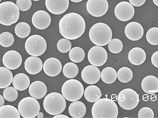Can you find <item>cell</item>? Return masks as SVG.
I'll return each mask as SVG.
<instances>
[{"mask_svg":"<svg viewBox=\"0 0 158 118\" xmlns=\"http://www.w3.org/2000/svg\"><path fill=\"white\" fill-rule=\"evenodd\" d=\"M131 63L135 65H139L144 63L146 59L145 52L140 47H135L131 49L128 55Z\"/></svg>","mask_w":158,"mask_h":118,"instance_id":"44dd1931","label":"cell"},{"mask_svg":"<svg viewBox=\"0 0 158 118\" xmlns=\"http://www.w3.org/2000/svg\"><path fill=\"white\" fill-rule=\"evenodd\" d=\"M69 57L71 60L74 63H80L85 59V52L80 47H75L72 48L69 52Z\"/></svg>","mask_w":158,"mask_h":118,"instance_id":"f1b7e54d","label":"cell"},{"mask_svg":"<svg viewBox=\"0 0 158 118\" xmlns=\"http://www.w3.org/2000/svg\"><path fill=\"white\" fill-rule=\"evenodd\" d=\"M14 37L10 33L5 32L0 35V44L4 47H9L14 44Z\"/></svg>","mask_w":158,"mask_h":118,"instance_id":"836d02e7","label":"cell"},{"mask_svg":"<svg viewBox=\"0 0 158 118\" xmlns=\"http://www.w3.org/2000/svg\"><path fill=\"white\" fill-rule=\"evenodd\" d=\"M146 37L148 43L153 45H158V28L153 27L147 31Z\"/></svg>","mask_w":158,"mask_h":118,"instance_id":"e575fe53","label":"cell"},{"mask_svg":"<svg viewBox=\"0 0 158 118\" xmlns=\"http://www.w3.org/2000/svg\"><path fill=\"white\" fill-rule=\"evenodd\" d=\"M16 5L20 10L22 11H27L32 6L31 0H17Z\"/></svg>","mask_w":158,"mask_h":118,"instance_id":"f35d334b","label":"cell"},{"mask_svg":"<svg viewBox=\"0 0 158 118\" xmlns=\"http://www.w3.org/2000/svg\"><path fill=\"white\" fill-rule=\"evenodd\" d=\"M30 80L28 75L23 73H18L14 77L12 84L18 91H23L29 87Z\"/></svg>","mask_w":158,"mask_h":118,"instance_id":"cb8c5ba5","label":"cell"},{"mask_svg":"<svg viewBox=\"0 0 158 118\" xmlns=\"http://www.w3.org/2000/svg\"><path fill=\"white\" fill-rule=\"evenodd\" d=\"M25 69L28 73L35 75L42 71L43 64L40 58L31 56L26 59L24 63Z\"/></svg>","mask_w":158,"mask_h":118,"instance_id":"d6986e66","label":"cell"},{"mask_svg":"<svg viewBox=\"0 0 158 118\" xmlns=\"http://www.w3.org/2000/svg\"><path fill=\"white\" fill-rule=\"evenodd\" d=\"M59 29L62 36L67 39L75 40L84 34L85 29V21L79 14L69 13L60 20Z\"/></svg>","mask_w":158,"mask_h":118,"instance_id":"6da1fadb","label":"cell"},{"mask_svg":"<svg viewBox=\"0 0 158 118\" xmlns=\"http://www.w3.org/2000/svg\"><path fill=\"white\" fill-rule=\"evenodd\" d=\"M51 21L50 15L44 10L36 11L32 16V24L38 29L44 30L48 28L51 24Z\"/></svg>","mask_w":158,"mask_h":118,"instance_id":"9a60e30c","label":"cell"},{"mask_svg":"<svg viewBox=\"0 0 158 118\" xmlns=\"http://www.w3.org/2000/svg\"><path fill=\"white\" fill-rule=\"evenodd\" d=\"M44 108L51 115L61 114L66 106L65 98L58 92H53L46 96L43 102Z\"/></svg>","mask_w":158,"mask_h":118,"instance_id":"277c9868","label":"cell"},{"mask_svg":"<svg viewBox=\"0 0 158 118\" xmlns=\"http://www.w3.org/2000/svg\"><path fill=\"white\" fill-rule=\"evenodd\" d=\"M44 71L48 76L55 77L59 75L62 70L60 61L56 58L46 60L43 65Z\"/></svg>","mask_w":158,"mask_h":118,"instance_id":"ac0fdd59","label":"cell"},{"mask_svg":"<svg viewBox=\"0 0 158 118\" xmlns=\"http://www.w3.org/2000/svg\"><path fill=\"white\" fill-rule=\"evenodd\" d=\"M101 78L105 83L108 84L113 83L117 78V73L113 68L107 67L101 71Z\"/></svg>","mask_w":158,"mask_h":118,"instance_id":"4316f807","label":"cell"},{"mask_svg":"<svg viewBox=\"0 0 158 118\" xmlns=\"http://www.w3.org/2000/svg\"><path fill=\"white\" fill-rule=\"evenodd\" d=\"M71 1L74 2H79L83 1V0H70Z\"/></svg>","mask_w":158,"mask_h":118,"instance_id":"f6af8a7d","label":"cell"},{"mask_svg":"<svg viewBox=\"0 0 158 118\" xmlns=\"http://www.w3.org/2000/svg\"><path fill=\"white\" fill-rule=\"evenodd\" d=\"M15 31L17 37L20 38H25L31 33V28L26 22H20L15 27Z\"/></svg>","mask_w":158,"mask_h":118,"instance_id":"f546056e","label":"cell"},{"mask_svg":"<svg viewBox=\"0 0 158 118\" xmlns=\"http://www.w3.org/2000/svg\"><path fill=\"white\" fill-rule=\"evenodd\" d=\"M78 73L79 68L75 63H67L63 67V74L66 77L68 78H74L78 75Z\"/></svg>","mask_w":158,"mask_h":118,"instance_id":"1f68e13d","label":"cell"},{"mask_svg":"<svg viewBox=\"0 0 158 118\" xmlns=\"http://www.w3.org/2000/svg\"><path fill=\"white\" fill-rule=\"evenodd\" d=\"M153 1L155 5L158 6V0H153Z\"/></svg>","mask_w":158,"mask_h":118,"instance_id":"bcb514c9","label":"cell"},{"mask_svg":"<svg viewBox=\"0 0 158 118\" xmlns=\"http://www.w3.org/2000/svg\"><path fill=\"white\" fill-rule=\"evenodd\" d=\"M62 94L69 101L79 100L84 95L83 84L78 80L70 79L63 84L61 88Z\"/></svg>","mask_w":158,"mask_h":118,"instance_id":"8992f818","label":"cell"},{"mask_svg":"<svg viewBox=\"0 0 158 118\" xmlns=\"http://www.w3.org/2000/svg\"><path fill=\"white\" fill-rule=\"evenodd\" d=\"M22 62V57L16 51H9L4 54L2 57L4 65L10 70H15L19 68Z\"/></svg>","mask_w":158,"mask_h":118,"instance_id":"4fadbf2b","label":"cell"},{"mask_svg":"<svg viewBox=\"0 0 158 118\" xmlns=\"http://www.w3.org/2000/svg\"><path fill=\"white\" fill-rule=\"evenodd\" d=\"M142 90L148 94H153L158 92V79L153 75H148L142 80Z\"/></svg>","mask_w":158,"mask_h":118,"instance_id":"7402d4cb","label":"cell"},{"mask_svg":"<svg viewBox=\"0 0 158 118\" xmlns=\"http://www.w3.org/2000/svg\"><path fill=\"white\" fill-rule=\"evenodd\" d=\"M40 105L37 99L26 97L20 101L18 110L22 117L34 118L37 116L40 110Z\"/></svg>","mask_w":158,"mask_h":118,"instance_id":"ba28073f","label":"cell"},{"mask_svg":"<svg viewBox=\"0 0 158 118\" xmlns=\"http://www.w3.org/2000/svg\"><path fill=\"white\" fill-rule=\"evenodd\" d=\"M109 50L111 53L118 54L121 52L123 49V44L121 40L118 38L111 39L108 45Z\"/></svg>","mask_w":158,"mask_h":118,"instance_id":"d590c367","label":"cell"},{"mask_svg":"<svg viewBox=\"0 0 158 118\" xmlns=\"http://www.w3.org/2000/svg\"><path fill=\"white\" fill-rule=\"evenodd\" d=\"M86 10L91 16L101 17L107 12L109 5L107 0H88Z\"/></svg>","mask_w":158,"mask_h":118,"instance_id":"8fae6325","label":"cell"},{"mask_svg":"<svg viewBox=\"0 0 158 118\" xmlns=\"http://www.w3.org/2000/svg\"><path fill=\"white\" fill-rule=\"evenodd\" d=\"M135 12L133 6L127 2H119L116 5L114 10L115 16L121 21H127L131 19Z\"/></svg>","mask_w":158,"mask_h":118,"instance_id":"7c38bea8","label":"cell"},{"mask_svg":"<svg viewBox=\"0 0 158 118\" xmlns=\"http://www.w3.org/2000/svg\"><path fill=\"white\" fill-rule=\"evenodd\" d=\"M89 62L94 66H101L104 65L107 60L108 54L103 47L95 46L90 48L88 54Z\"/></svg>","mask_w":158,"mask_h":118,"instance_id":"30bf717a","label":"cell"},{"mask_svg":"<svg viewBox=\"0 0 158 118\" xmlns=\"http://www.w3.org/2000/svg\"><path fill=\"white\" fill-rule=\"evenodd\" d=\"M54 118H69V117H68L67 116L63 114H58L57 115L54 116V117H53Z\"/></svg>","mask_w":158,"mask_h":118,"instance_id":"7bdbcfd3","label":"cell"},{"mask_svg":"<svg viewBox=\"0 0 158 118\" xmlns=\"http://www.w3.org/2000/svg\"><path fill=\"white\" fill-rule=\"evenodd\" d=\"M118 80L123 83L129 82L133 78V73L131 69L127 67H123L118 71Z\"/></svg>","mask_w":158,"mask_h":118,"instance_id":"4dcf8cb0","label":"cell"},{"mask_svg":"<svg viewBox=\"0 0 158 118\" xmlns=\"http://www.w3.org/2000/svg\"><path fill=\"white\" fill-rule=\"evenodd\" d=\"M2 0H0V1H1Z\"/></svg>","mask_w":158,"mask_h":118,"instance_id":"c3c4849f","label":"cell"},{"mask_svg":"<svg viewBox=\"0 0 158 118\" xmlns=\"http://www.w3.org/2000/svg\"><path fill=\"white\" fill-rule=\"evenodd\" d=\"M47 86L42 81H36L30 85L29 92L30 96L37 100H41L47 95Z\"/></svg>","mask_w":158,"mask_h":118,"instance_id":"ffe728a7","label":"cell"},{"mask_svg":"<svg viewBox=\"0 0 158 118\" xmlns=\"http://www.w3.org/2000/svg\"><path fill=\"white\" fill-rule=\"evenodd\" d=\"M102 96L100 88L94 85L88 86L84 92V96L86 100L91 103H94L100 99Z\"/></svg>","mask_w":158,"mask_h":118,"instance_id":"d4e9b609","label":"cell"},{"mask_svg":"<svg viewBox=\"0 0 158 118\" xmlns=\"http://www.w3.org/2000/svg\"><path fill=\"white\" fill-rule=\"evenodd\" d=\"M117 100L121 108L126 110H131L138 105L139 96L133 89L125 88L118 93Z\"/></svg>","mask_w":158,"mask_h":118,"instance_id":"9c48e42d","label":"cell"},{"mask_svg":"<svg viewBox=\"0 0 158 118\" xmlns=\"http://www.w3.org/2000/svg\"><path fill=\"white\" fill-rule=\"evenodd\" d=\"M4 96H2V95H0V106L2 107L5 104V100H4Z\"/></svg>","mask_w":158,"mask_h":118,"instance_id":"b9f144b4","label":"cell"},{"mask_svg":"<svg viewBox=\"0 0 158 118\" xmlns=\"http://www.w3.org/2000/svg\"><path fill=\"white\" fill-rule=\"evenodd\" d=\"M81 78L85 83L93 85L100 80L101 73L97 66L89 65L83 69L81 73Z\"/></svg>","mask_w":158,"mask_h":118,"instance_id":"5bb4252c","label":"cell"},{"mask_svg":"<svg viewBox=\"0 0 158 118\" xmlns=\"http://www.w3.org/2000/svg\"><path fill=\"white\" fill-rule=\"evenodd\" d=\"M20 114L15 106L10 105L0 107V118H20Z\"/></svg>","mask_w":158,"mask_h":118,"instance_id":"83f0119b","label":"cell"},{"mask_svg":"<svg viewBox=\"0 0 158 118\" xmlns=\"http://www.w3.org/2000/svg\"><path fill=\"white\" fill-rule=\"evenodd\" d=\"M17 89L13 87H7L3 91V96L9 102H13L16 100L19 93Z\"/></svg>","mask_w":158,"mask_h":118,"instance_id":"d6a6232c","label":"cell"},{"mask_svg":"<svg viewBox=\"0 0 158 118\" xmlns=\"http://www.w3.org/2000/svg\"><path fill=\"white\" fill-rule=\"evenodd\" d=\"M129 2L133 6L139 7L144 4L146 0H129Z\"/></svg>","mask_w":158,"mask_h":118,"instance_id":"60d3db41","label":"cell"},{"mask_svg":"<svg viewBox=\"0 0 158 118\" xmlns=\"http://www.w3.org/2000/svg\"><path fill=\"white\" fill-rule=\"evenodd\" d=\"M71 47V42L67 38H61L57 43V48L61 53H67L70 51Z\"/></svg>","mask_w":158,"mask_h":118,"instance_id":"8d00e7d4","label":"cell"},{"mask_svg":"<svg viewBox=\"0 0 158 118\" xmlns=\"http://www.w3.org/2000/svg\"><path fill=\"white\" fill-rule=\"evenodd\" d=\"M138 117L139 118H153L154 113L149 107H143L139 111Z\"/></svg>","mask_w":158,"mask_h":118,"instance_id":"74e56055","label":"cell"},{"mask_svg":"<svg viewBox=\"0 0 158 118\" xmlns=\"http://www.w3.org/2000/svg\"><path fill=\"white\" fill-rule=\"evenodd\" d=\"M44 114L42 112H39L38 113V114L37 115V117L38 118H43L44 117Z\"/></svg>","mask_w":158,"mask_h":118,"instance_id":"ee69618b","label":"cell"},{"mask_svg":"<svg viewBox=\"0 0 158 118\" xmlns=\"http://www.w3.org/2000/svg\"><path fill=\"white\" fill-rule=\"evenodd\" d=\"M151 62L154 66L158 68V51L153 53L151 57Z\"/></svg>","mask_w":158,"mask_h":118,"instance_id":"ab89813d","label":"cell"},{"mask_svg":"<svg viewBox=\"0 0 158 118\" xmlns=\"http://www.w3.org/2000/svg\"><path fill=\"white\" fill-rule=\"evenodd\" d=\"M13 74L10 69L5 67L0 68V88H6L13 81Z\"/></svg>","mask_w":158,"mask_h":118,"instance_id":"484cf974","label":"cell"},{"mask_svg":"<svg viewBox=\"0 0 158 118\" xmlns=\"http://www.w3.org/2000/svg\"><path fill=\"white\" fill-rule=\"evenodd\" d=\"M125 33L131 41H137L143 37L144 29L142 25L138 22H130L125 27Z\"/></svg>","mask_w":158,"mask_h":118,"instance_id":"2e32d148","label":"cell"},{"mask_svg":"<svg viewBox=\"0 0 158 118\" xmlns=\"http://www.w3.org/2000/svg\"><path fill=\"white\" fill-rule=\"evenodd\" d=\"M34 1H40V0H33Z\"/></svg>","mask_w":158,"mask_h":118,"instance_id":"7dc6e473","label":"cell"},{"mask_svg":"<svg viewBox=\"0 0 158 118\" xmlns=\"http://www.w3.org/2000/svg\"><path fill=\"white\" fill-rule=\"evenodd\" d=\"M117 105L109 98L99 99L93 105L91 114L94 118H116L118 115Z\"/></svg>","mask_w":158,"mask_h":118,"instance_id":"7a4b0ae2","label":"cell"},{"mask_svg":"<svg viewBox=\"0 0 158 118\" xmlns=\"http://www.w3.org/2000/svg\"><path fill=\"white\" fill-rule=\"evenodd\" d=\"M68 112L70 115L73 118H83L86 113V106L80 101H73L69 105Z\"/></svg>","mask_w":158,"mask_h":118,"instance_id":"603a6c76","label":"cell"},{"mask_svg":"<svg viewBox=\"0 0 158 118\" xmlns=\"http://www.w3.org/2000/svg\"><path fill=\"white\" fill-rule=\"evenodd\" d=\"M47 47L46 40L43 37L37 34L29 37L25 43L26 52L32 56L42 55L46 51Z\"/></svg>","mask_w":158,"mask_h":118,"instance_id":"52a82bcc","label":"cell"},{"mask_svg":"<svg viewBox=\"0 0 158 118\" xmlns=\"http://www.w3.org/2000/svg\"><path fill=\"white\" fill-rule=\"evenodd\" d=\"M90 41L96 45L103 46L110 42L112 37V32L110 27L104 23L94 25L89 31Z\"/></svg>","mask_w":158,"mask_h":118,"instance_id":"3957f363","label":"cell"},{"mask_svg":"<svg viewBox=\"0 0 158 118\" xmlns=\"http://www.w3.org/2000/svg\"><path fill=\"white\" fill-rule=\"evenodd\" d=\"M46 7L53 14L59 15L66 11L69 6V0H46Z\"/></svg>","mask_w":158,"mask_h":118,"instance_id":"e0dca14e","label":"cell"},{"mask_svg":"<svg viewBox=\"0 0 158 118\" xmlns=\"http://www.w3.org/2000/svg\"><path fill=\"white\" fill-rule=\"evenodd\" d=\"M19 9L12 2H4L0 4V23L5 26H10L19 20Z\"/></svg>","mask_w":158,"mask_h":118,"instance_id":"5b68a950","label":"cell"}]
</instances>
